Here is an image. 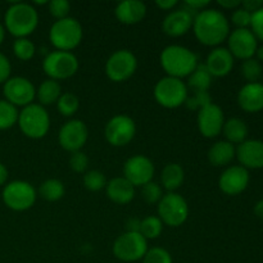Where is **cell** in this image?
I'll use <instances>...</instances> for the list:
<instances>
[{
	"mask_svg": "<svg viewBox=\"0 0 263 263\" xmlns=\"http://www.w3.org/2000/svg\"><path fill=\"white\" fill-rule=\"evenodd\" d=\"M193 32L203 45L218 46L230 35V23L221 10L207 8L194 17Z\"/></svg>",
	"mask_w": 263,
	"mask_h": 263,
	"instance_id": "6da1fadb",
	"label": "cell"
},
{
	"mask_svg": "<svg viewBox=\"0 0 263 263\" xmlns=\"http://www.w3.org/2000/svg\"><path fill=\"white\" fill-rule=\"evenodd\" d=\"M39 26V13L28 3L15 2L4 14V27L15 39L28 37Z\"/></svg>",
	"mask_w": 263,
	"mask_h": 263,
	"instance_id": "7a4b0ae2",
	"label": "cell"
},
{
	"mask_svg": "<svg viewBox=\"0 0 263 263\" xmlns=\"http://www.w3.org/2000/svg\"><path fill=\"white\" fill-rule=\"evenodd\" d=\"M161 66L167 76L182 80L187 77L198 66L197 54L182 45H168L162 50Z\"/></svg>",
	"mask_w": 263,
	"mask_h": 263,
	"instance_id": "3957f363",
	"label": "cell"
},
{
	"mask_svg": "<svg viewBox=\"0 0 263 263\" xmlns=\"http://www.w3.org/2000/svg\"><path fill=\"white\" fill-rule=\"evenodd\" d=\"M84 30L73 17L55 21L49 30V40L55 50L72 51L81 44Z\"/></svg>",
	"mask_w": 263,
	"mask_h": 263,
	"instance_id": "277c9868",
	"label": "cell"
},
{
	"mask_svg": "<svg viewBox=\"0 0 263 263\" xmlns=\"http://www.w3.org/2000/svg\"><path fill=\"white\" fill-rule=\"evenodd\" d=\"M18 127L27 138L37 140L45 138L50 130V117L45 107L39 103H32L22 108L18 115Z\"/></svg>",
	"mask_w": 263,
	"mask_h": 263,
	"instance_id": "5b68a950",
	"label": "cell"
},
{
	"mask_svg": "<svg viewBox=\"0 0 263 263\" xmlns=\"http://www.w3.org/2000/svg\"><path fill=\"white\" fill-rule=\"evenodd\" d=\"M79 59L72 51H50L43 61L44 73L50 80L58 82L73 77L79 71Z\"/></svg>",
	"mask_w": 263,
	"mask_h": 263,
	"instance_id": "8992f818",
	"label": "cell"
},
{
	"mask_svg": "<svg viewBox=\"0 0 263 263\" xmlns=\"http://www.w3.org/2000/svg\"><path fill=\"white\" fill-rule=\"evenodd\" d=\"M187 86L182 80L175 77H162L154 86V99L161 107L175 109L185 104L187 99Z\"/></svg>",
	"mask_w": 263,
	"mask_h": 263,
	"instance_id": "52a82bcc",
	"label": "cell"
},
{
	"mask_svg": "<svg viewBox=\"0 0 263 263\" xmlns=\"http://www.w3.org/2000/svg\"><path fill=\"white\" fill-rule=\"evenodd\" d=\"M4 204L15 212H25L30 210L36 202L37 192L32 184L25 180H14L8 182L2 193Z\"/></svg>",
	"mask_w": 263,
	"mask_h": 263,
	"instance_id": "ba28073f",
	"label": "cell"
},
{
	"mask_svg": "<svg viewBox=\"0 0 263 263\" xmlns=\"http://www.w3.org/2000/svg\"><path fill=\"white\" fill-rule=\"evenodd\" d=\"M148 249V240L139 231H126L113 243V254L122 262L140 261Z\"/></svg>",
	"mask_w": 263,
	"mask_h": 263,
	"instance_id": "9c48e42d",
	"label": "cell"
},
{
	"mask_svg": "<svg viewBox=\"0 0 263 263\" xmlns=\"http://www.w3.org/2000/svg\"><path fill=\"white\" fill-rule=\"evenodd\" d=\"M158 217L163 225L170 228H179L184 225L189 217L187 202L176 192L163 194L158 203Z\"/></svg>",
	"mask_w": 263,
	"mask_h": 263,
	"instance_id": "30bf717a",
	"label": "cell"
},
{
	"mask_svg": "<svg viewBox=\"0 0 263 263\" xmlns=\"http://www.w3.org/2000/svg\"><path fill=\"white\" fill-rule=\"evenodd\" d=\"M138 58L128 49H120L109 55L105 62V74L113 82H123L135 74Z\"/></svg>",
	"mask_w": 263,
	"mask_h": 263,
	"instance_id": "8fae6325",
	"label": "cell"
},
{
	"mask_svg": "<svg viewBox=\"0 0 263 263\" xmlns=\"http://www.w3.org/2000/svg\"><path fill=\"white\" fill-rule=\"evenodd\" d=\"M136 135V123L126 115L113 116L104 128L105 140L112 146H126Z\"/></svg>",
	"mask_w": 263,
	"mask_h": 263,
	"instance_id": "7c38bea8",
	"label": "cell"
},
{
	"mask_svg": "<svg viewBox=\"0 0 263 263\" xmlns=\"http://www.w3.org/2000/svg\"><path fill=\"white\" fill-rule=\"evenodd\" d=\"M4 99L14 107H27L32 104L36 98V89L32 82L22 76L10 77L3 84Z\"/></svg>",
	"mask_w": 263,
	"mask_h": 263,
	"instance_id": "4fadbf2b",
	"label": "cell"
},
{
	"mask_svg": "<svg viewBox=\"0 0 263 263\" xmlns=\"http://www.w3.org/2000/svg\"><path fill=\"white\" fill-rule=\"evenodd\" d=\"M154 163L151 158L143 154H136L130 157L123 164V177L134 186H144L148 182L153 181Z\"/></svg>",
	"mask_w": 263,
	"mask_h": 263,
	"instance_id": "5bb4252c",
	"label": "cell"
},
{
	"mask_svg": "<svg viewBox=\"0 0 263 263\" xmlns=\"http://www.w3.org/2000/svg\"><path fill=\"white\" fill-rule=\"evenodd\" d=\"M89 139V130L84 121L69 120L64 123L58 134L59 145L69 153L81 151Z\"/></svg>",
	"mask_w": 263,
	"mask_h": 263,
	"instance_id": "9a60e30c",
	"label": "cell"
},
{
	"mask_svg": "<svg viewBox=\"0 0 263 263\" xmlns=\"http://www.w3.org/2000/svg\"><path fill=\"white\" fill-rule=\"evenodd\" d=\"M229 51L234 58L246 59L253 58L258 48V41L249 28H235L228 37Z\"/></svg>",
	"mask_w": 263,
	"mask_h": 263,
	"instance_id": "2e32d148",
	"label": "cell"
},
{
	"mask_svg": "<svg viewBox=\"0 0 263 263\" xmlns=\"http://www.w3.org/2000/svg\"><path fill=\"white\" fill-rule=\"evenodd\" d=\"M197 123L199 133L204 138H216V136H218L222 133L223 123H225L223 110L221 109L220 105L212 103V104L198 110Z\"/></svg>",
	"mask_w": 263,
	"mask_h": 263,
	"instance_id": "e0dca14e",
	"label": "cell"
},
{
	"mask_svg": "<svg viewBox=\"0 0 263 263\" xmlns=\"http://www.w3.org/2000/svg\"><path fill=\"white\" fill-rule=\"evenodd\" d=\"M249 172L243 166H230L221 174L218 187L228 195H238L248 187Z\"/></svg>",
	"mask_w": 263,
	"mask_h": 263,
	"instance_id": "ac0fdd59",
	"label": "cell"
},
{
	"mask_svg": "<svg viewBox=\"0 0 263 263\" xmlns=\"http://www.w3.org/2000/svg\"><path fill=\"white\" fill-rule=\"evenodd\" d=\"M194 17L189 12L181 9H174L164 17L162 22V30L170 37H181L193 28Z\"/></svg>",
	"mask_w": 263,
	"mask_h": 263,
	"instance_id": "d6986e66",
	"label": "cell"
},
{
	"mask_svg": "<svg viewBox=\"0 0 263 263\" xmlns=\"http://www.w3.org/2000/svg\"><path fill=\"white\" fill-rule=\"evenodd\" d=\"M244 168H263V141L251 139L239 144L236 156Z\"/></svg>",
	"mask_w": 263,
	"mask_h": 263,
	"instance_id": "ffe728a7",
	"label": "cell"
},
{
	"mask_svg": "<svg viewBox=\"0 0 263 263\" xmlns=\"http://www.w3.org/2000/svg\"><path fill=\"white\" fill-rule=\"evenodd\" d=\"M204 66L212 77H225L233 71L234 57L228 48L217 46L208 54Z\"/></svg>",
	"mask_w": 263,
	"mask_h": 263,
	"instance_id": "44dd1931",
	"label": "cell"
},
{
	"mask_svg": "<svg viewBox=\"0 0 263 263\" xmlns=\"http://www.w3.org/2000/svg\"><path fill=\"white\" fill-rule=\"evenodd\" d=\"M115 15L122 25H138L145 18L146 5L140 0H123L116 7Z\"/></svg>",
	"mask_w": 263,
	"mask_h": 263,
	"instance_id": "7402d4cb",
	"label": "cell"
},
{
	"mask_svg": "<svg viewBox=\"0 0 263 263\" xmlns=\"http://www.w3.org/2000/svg\"><path fill=\"white\" fill-rule=\"evenodd\" d=\"M238 103L246 112L256 113L263 109V84L248 82L238 92Z\"/></svg>",
	"mask_w": 263,
	"mask_h": 263,
	"instance_id": "603a6c76",
	"label": "cell"
},
{
	"mask_svg": "<svg viewBox=\"0 0 263 263\" xmlns=\"http://www.w3.org/2000/svg\"><path fill=\"white\" fill-rule=\"evenodd\" d=\"M107 197L116 204H127L135 198V186L125 177H115L107 182Z\"/></svg>",
	"mask_w": 263,
	"mask_h": 263,
	"instance_id": "cb8c5ba5",
	"label": "cell"
},
{
	"mask_svg": "<svg viewBox=\"0 0 263 263\" xmlns=\"http://www.w3.org/2000/svg\"><path fill=\"white\" fill-rule=\"evenodd\" d=\"M235 146L226 140L217 141V143L213 144L207 154L208 161H210V163L215 167L228 166V164L231 163V161L235 158Z\"/></svg>",
	"mask_w": 263,
	"mask_h": 263,
	"instance_id": "d4e9b609",
	"label": "cell"
},
{
	"mask_svg": "<svg viewBox=\"0 0 263 263\" xmlns=\"http://www.w3.org/2000/svg\"><path fill=\"white\" fill-rule=\"evenodd\" d=\"M185 171L179 163H168L164 166L161 175L162 185L168 193H175L184 184Z\"/></svg>",
	"mask_w": 263,
	"mask_h": 263,
	"instance_id": "484cf974",
	"label": "cell"
},
{
	"mask_svg": "<svg viewBox=\"0 0 263 263\" xmlns=\"http://www.w3.org/2000/svg\"><path fill=\"white\" fill-rule=\"evenodd\" d=\"M62 86L55 80L46 79L40 84L39 89L36 90V98L39 100V104L46 107V105L57 104L58 99L61 98Z\"/></svg>",
	"mask_w": 263,
	"mask_h": 263,
	"instance_id": "4316f807",
	"label": "cell"
},
{
	"mask_svg": "<svg viewBox=\"0 0 263 263\" xmlns=\"http://www.w3.org/2000/svg\"><path fill=\"white\" fill-rule=\"evenodd\" d=\"M222 133L225 135L226 141L231 143L233 145L234 144H241L247 140V136H248V126L241 118L233 117L225 121Z\"/></svg>",
	"mask_w": 263,
	"mask_h": 263,
	"instance_id": "83f0119b",
	"label": "cell"
},
{
	"mask_svg": "<svg viewBox=\"0 0 263 263\" xmlns=\"http://www.w3.org/2000/svg\"><path fill=\"white\" fill-rule=\"evenodd\" d=\"M211 84H212V76L204 64L198 63L197 68L187 76V89H192L194 92L208 91Z\"/></svg>",
	"mask_w": 263,
	"mask_h": 263,
	"instance_id": "f1b7e54d",
	"label": "cell"
},
{
	"mask_svg": "<svg viewBox=\"0 0 263 263\" xmlns=\"http://www.w3.org/2000/svg\"><path fill=\"white\" fill-rule=\"evenodd\" d=\"M66 194L64 184L58 179H48L41 182L39 187V195L46 202H58Z\"/></svg>",
	"mask_w": 263,
	"mask_h": 263,
	"instance_id": "f546056e",
	"label": "cell"
},
{
	"mask_svg": "<svg viewBox=\"0 0 263 263\" xmlns=\"http://www.w3.org/2000/svg\"><path fill=\"white\" fill-rule=\"evenodd\" d=\"M18 108L5 99H0V131L9 130L18 122Z\"/></svg>",
	"mask_w": 263,
	"mask_h": 263,
	"instance_id": "4dcf8cb0",
	"label": "cell"
},
{
	"mask_svg": "<svg viewBox=\"0 0 263 263\" xmlns=\"http://www.w3.org/2000/svg\"><path fill=\"white\" fill-rule=\"evenodd\" d=\"M163 231V222L158 216H148L140 221L139 233L148 240V239H157Z\"/></svg>",
	"mask_w": 263,
	"mask_h": 263,
	"instance_id": "1f68e13d",
	"label": "cell"
},
{
	"mask_svg": "<svg viewBox=\"0 0 263 263\" xmlns=\"http://www.w3.org/2000/svg\"><path fill=\"white\" fill-rule=\"evenodd\" d=\"M80 108V99L73 92H63L57 102V109L64 117H72Z\"/></svg>",
	"mask_w": 263,
	"mask_h": 263,
	"instance_id": "d6a6232c",
	"label": "cell"
},
{
	"mask_svg": "<svg viewBox=\"0 0 263 263\" xmlns=\"http://www.w3.org/2000/svg\"><path fill=\"white\" fill-rule=\"evenodd\" d=\"M13 53H14L15 58H18L20 61H31L36 53V46L28 37L15 39V41L13 43Z\"/></svg>",
	"mask_w": 263,
	"mask_h": 263,
	"instance_id": "836d02e7",
	"label": "cell"
},
{
	"mask_svg": "<svg viewBox=\"0 0 263 263\" xmlns=\"http://www.w3.org/2000/svg\"><path fill=\"white\" fill-rule=\"evenodd\" d=\"M107 182L105 175L103 172L98 171V170H90V171H86L84 174V186L89 192L97 193L105 189Z\"/></svg>",
	"mask_w": 263,
	"mask_h": 263,
	"instance_id": "e575fe53",
	"label": "cell"
},
{
	"mask_svg": "<svg viewBox=\"0 0 263 263\" xmlns=\"http://www.w3.org/2000/svg\"><path fill=\"white\" fill-rule=\"evenodd\" d=\"M241 74L248 82H258L262 76V64L254 58H249L243 61L241 64Z\"/></svg>",
	"mask_w": 263,
	"mask_h": 263,
	"instance_id": "d590c367",
	"label": "cell"
},
{
	"mask_svg": "<svg viewBox=\"0 0 263 263\" xmlns=\"http://www.w3.org/2000/svg\"><path fill=\"white\" fill-rule=\"evenodd\" d=\"M143 263H174V261L167 249L162 247H154V248L148 249L143 258Z\"/></svg>",
	"mask_w": 263,
	"mask_h": 263,
	"instance_id": "8d00e7d4",
	"label": "cell"
},
{
	"mask_svg": "<svg viewBox=\"0 0 263 263\" xmlns=\"http://www.w3.org/2000/svg\"><path fill=\"white\" fill-rule=\"evenodd\" d=\"M141 194H143L144 200L149 204H156V203L158 204L159 200L163 197L162 187L154 181H151L144 185V186H141Z\"/></svg>",
	"mask_w": 263,
	"mask_h": 263,
	"instance_id": "74e56055",
	"label": "cell"
},
{
	"mask_svg": "<svg viewBox=\"0 0 263 263\" xmlns=\"http://www.w3.org/2000/svg\"><path fill=\"white\" fill-rule=\"evenodd\" d=\"M210 104H212V98H211L208 91L194 92V95L193 97H187L186 102H185V105L190 110H199Z\"/></svg>",
	"mask_w": 263,
	"mask_h": 263,
	"instance_id": "f35d334b",
	"label": "cell"
},
{
	"mask_svg": "<svg viewBox=\"0 0 263 263\" xmlns=\"http://www.w3.org/2000/svg\"><path fill=\"white\" fill-rule=\"evenodd\" d=\"M49 13L55 18V21L64 20V18L69 17V12H71V4L67 0H51L48 4Z\"/></svg>",
	"mask_w": 263,
	"mask_h": 263,
	"instance_id": "ab89813d",
	"label": "cell"
},
{
	"mask_svg": "<svg viewBox=\"0 0 263 263\" xmlns=\"http://www.w3.org/2000/svg\"><path fill=\"white\" fill-rule=\"evenodd\" d=\"M68 164L72 171L76 172V174H85L87 171V167H89V158L84 152H74V153H71Z\"/></svg>",
	"mask_w": 263,
	"mask_h": 263,
	"instance_id": "60d3db41",
	"label": "cell"
},
{
	"mask_svg": "<svg viewBox=\"0 0 263 263\" xmlns=\"http://www.w3.org/2000/svg\"><path fill=\"white\" fill-rule=\"evenodd\" d=\"M251 20L252 13L244 9L241 5L236 8L231 14V22L236 26V28H248V26H251Z\"/></svg>",
	"mask_w": 263,
	"mask_h": 263,
	"instance_id": "b9f144b4",
	"label": "cell"
},
{
	"mask_svg": "<svg viewBox=\"0 0 263 263\" xmlns=\"http://www.w3.org/2000/svg\"><path fill=\"white\" fill-rule=\"evenodd\" d=\"M251 27L252 32L256 36L257 40L263 41V7L259 8L254 13H252V20H251Z\"/></svg>",
	"mask_w": 263,
	"mask_h": 263,
	"instance_id": "7bdbcfd3",
	"label": "cell"
},
{
	"mask_svg": "<svg viewBox=\"0 0 263 263\" xmlns=\"http://www.w3.org/2000/svg\"><path fill=\"white\" fill-rule=\"evenodd\" d=\"M208 5H210V2H207V0H187V2H185L182 4V8L186 12H189L193 17H195L198 13L207 9Z\"/></svg>",
	"mask_w": 263,
	"mask_h": 263,
	"instance_id": "ee69618b",
	"label": "cell"
},
{
	"mask_svg": "<svg viewBox=\"0 0 263 263\" xmlns=\"http://www.w3.org/2000/svg\"><path fill=\"white\" fill-rule=\"evenodd\" d=\"M12 73V64L8 57L0 51V84H4L10 79Z\"/></svg>",
	"mask_w": 263,
	"mask_h": 263,
	"instance_id": "f6af8a7d",
	"label": "cell"
},
{
	"mask_svg": "<svg viewBox=\"0 0 263 263\" xmlns=\"http://www.w3.org/2000/svg\"><path fill=\"white\" fill-rule=\"evenodd\" d=\"M241 7L248 10L249 13H254L263 7V0H244L241 2Z\"/></svg>",
	"mask_w": 263,
	"mask_h": 263,
	"instance_id": "bcb514c9",
	"label": "cell"
},
{
	"mask_svg": "<svg viewBox=\"0 0 263 263\" xmlns=\"http://www.w3.org/2000/svg\"><path fill=\"white\" fill-rule=\"evenodd\" d=\"M179 4L177 3V0H158V2H156V5L159 8V9L162 10H174V8L176 7V5Z\"/></svg>",
	"mask_w": 263,
	"mask_h": 263,
	"instance_id": "7dc6e473",
	"label": "cell"
},
{
	"mask_svg": "<svg viewBox=\"0 0 263 263\" xmlns=\"http://www.w3.org/2000/svg\"><path fill=\"white\" fill-rule=\"evenodd\" d=\"M217 3L220 7L225 8V9H234V10L241 5V2H239V0H218Z\"/></svg>",
	"mask_w": 263,
	"mask_h": 263,
	"instance_id": "c3c4849f",
	"label": "cell"
},
{
	"mask_svg": "<svg viewBox=\"0 0 263 263\" xmlns=\"http://www.w3.org/2000/svg\"><path fill=\"white\" fill-rule=\"evenodd\" d=\"M8 177H9L8 168L0 162V186H5V185H7Z\"/></svg>",
	"mask_w": 263,
	"mask_h": 263,
	"instance_id": "681fc988",
	"label": "cell"
},
{
	"mask_svg": "<svg viewBox=\"0 0 263 263\" xmlns=\"http://www.w3.org/2000/svg\"><path fill=\"white\" fill-rule=\"evenodd\" d=\"M139 229H140V221L136 218H133L127 222V231H139Z\"/></svg>",
	"mask_w": 263,
	"mask_h": 263,
	"instance_id": "f907efd6",
	"label": "cell"
},
{
	"mask_svg": "<svg viewBox=\"0 0 263 263\" xmlns=\"http://www.w3.org/2000/svg\"><path fill=\"white\" fill-rule=\"evenodd\" d=\"M254 213H256L257 217L263 220V199L256 203V205H254Z\"/></svg>",
	"mask_w": 263,
	"mask_h": 263,
	"instance_id": "816d5d0a",
	"label": "cell"
},
{
	"mask_svg": "<svg viewBox=\"0 0 263 263\" xmlns=\"http://www.w3.org/2000/svg\"><path fill=\"white\" fill-rule=\"evenodd\" d=\"M5 33H7V30H5L4 25H2V23H0V45H2V44L4 43Z\"/></svg>",
	"mask_w": 263,
	"mask_h": 263,
	"instance_id": "f5cc1de1",
	"label": "cell"
},
{
	"mask_svg": "<svg viewBox=\"0 0 263 263\" xmlns=\"http://www.w3.org/2000/svg\"><path fill=\"white\" fill-rule=\"evenodd\" d=\"M256 55H257V61L263 62V45L259 46V48H257Z\"/></svg>",
	"mask_w": 263,
	"mask_h": 263,
	"instance_id": "db71d44e",
	"label": "cell"
}]
</instances>
